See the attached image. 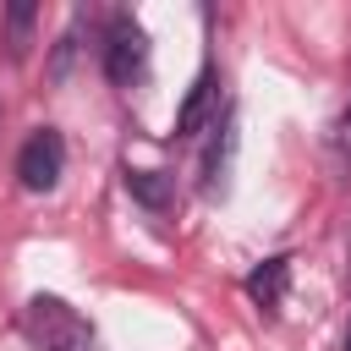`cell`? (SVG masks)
Instances as JSON below:
<instances>
[{
  "mask_svg": "<svg viewBox=\"0 0 351 351\" xmlns=\"http://www.w3.org/2000/svg\"><path fill=\"white\" fill-rule=\"evenodd\" d=\"M16 329L33 351H99V329L93 318H82L66 296L55 291H38L27 296V307L16 313Z\"/></svg>",
  "mask_w": 351,
  "mask_h": 351,
  "instance_id": "cell-1",
  "label": "cell"
},
{
  "mask_svg": "<svg viewBox=\"0 0 351 351\" xmlns=\"http://www.w3.org/2000/svg\"><path fill=\"white\" fill-rule=\"evenodd\" d=\"M99 71H104V82H115V88H132V82L148 71V27H143L132 11H110L104 38H99Z\"/></svg>",
  "mask_w": 351,
  "mask_h": 351,
  "instance_id": "cell-2",
  "label": "cell"
},
{
  "mask_svg": "<svg viewBox=\"0 0 351 351\" xmlns=\"http://www.w3.org/2000/svg\"><path fill=\"white\" fill-rule=\"evenodd\" d=\"M16 186L22 192H55L60 176H66V137L55 126H33L16 148Z\"/></svg>",
  "mask_w": 351,
  "mask_h": 351,
  "instance_id": "cell-3",
  "label": "cell"
},
{
  "mask_svg": "<svg viewBox=\"0 0 351 351\" xmlns=\"http://www.w3.org/2000/svg\"><path fill=\"white\" fill-rule=\"evenodd\" d=\"M214 121H219V71H214V66H203V71L192 77V88H186L181 110H176L170 137H176V143H192V137H197V132H208Z\"/></svg>",
  "mask_w": 351,
  "mask_h": 351,
  "instance_id": "cell-4",
  "label": "cell"
},
{
  "mask_svg": "<svg viewBox=\"0 0 351 351\" xmlns=\"http://www.w3.org/2000/svg\"><path fill=\"white\" fill-rule=\"evenodd\" d=\"M241 291H247V302H252L263 318H274V313L285 307V291H291V252H269V258L241 280Z\"/></svg>",
  "mask_w": 351,
  "mask_h": 351,
  "instance_id": "cell-5",
  "label": "cell"
},
{
  "mask_svg": "<svg viewBox=\"0 0 351 351\" xmlns=\"http://www.w3.org/2000/svg\"><path fill=\"white\" fill-rule=\"evenodd\" d=\"M230 154H236V121H230V110L208 126V148H203V159H197V186L214 197L219 186H225V170H230Z\"/></svg>",
  "mask_w": 351,
  "mask_h": 351,
  "instance_id": "cell-6",
  "label": "cell"
},
{
  "mask_svg": "<svg viewBox=\"0 0 351 351\" xmlns=\"http://www.w3.org/2000/svg\"><path fill=\"white\" fill-rule=\"evenodd\" d=\"M126 192H132L148 214H165V208L176 203V176H165V170H132V165H126Z\"/></svg>",
  "mask_w": 351,
  "mask_h": 351,
  "instance_id": "cell-7",
  "label": "cell"
},
{
  "mask_svg": "<svg viewBox=\"0 0 351 351\" xmlns=\"http://www.w3.org/2000/svg\"><path fill=\"white\" fill-rule=\"evenodd\" d=\"M33 27H38V5H33V0L5 5V55H11V60H22V55H27Z\"/></svg>",
  "mask_w": 351,
  "mask_h": 351,
  "instance_id": "cell-8",
  "label": "cell"
},
{
  "mask_svg": "<svg viewBox=\"0 0 351 351\" xmlns=\"http://www.w3.org/2000/svg\"><path fill=\"white\" fill-rule=\"evenodd\" d=\"M329 154H335V165L340 170H351V99L340 104V115L329 121Z\"/></svg>",
  "mask_w": 351,
  "mask_h": 351,
  "instance_id": "cell-9",
  "label": "cell"
},
{
  "mask_svg": "<svg viewBox=\"0 0 351 351\" xmlns=\"http://www.w3.org/2000/svg\"><path fill=\"white\" fill-rule=\"evenodd\" d=\"M346 291H351V236H346Z\"/></svg>",
  "mask_w": 351,
  "mask_h": 351,
  "instance_id": "cell-10",
  "label": "cell"
},
{
  "mask_svg": "<svg viewBox=\"0 0 351 351\" xmlns=\"http://www.w3.org/2000/svg\"><path fill=\"white\" fill-rule=\"evenodd\" d=\"M346 351H351V324H346Z\"/></svg>",
  "mask_w": 351,
  "mask_h": 351,
  "instance_id": "cell-11",
  "label": "cell"
}]
</instances>
